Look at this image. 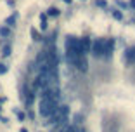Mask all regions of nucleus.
<instances>
[{"instance_id": "19", "label": "nucleus", "mask_w": 135, "mask_h": 132, "mask_svg": "<svg viewBox=\"0 0 135 132\" xmlns=\"http://www.w3.org/2000/svg\"><path fill=\"white\" fill-rule=\"evenodd\" d=\"M64 2H66V4H71V0H64Z\"/></svg>"}, {"instance_id": "1", "label": "nucleus", "mask_w": 135, "mask_h": 132, "mask_svg": "<svg viewBox=\"0 0 135 132\" xmlns=\"http://www.w3.org/2000/svg\"><path fill=\"white\" fill-rule=\"evenodd\" d=\"M57 108V103L56 101L49 99V97H42V101H40V115L45 116V118H49V116L54 113V110Z\"/></svg>"}, {"instance_id": "18", "label": "nucleus", "mask_w": 135, "mask_h": 132, "mask_svg": "<svg viewBox=\"0 0 135 132\" xmlns=\"http://www.w3.org/2000/svg\"><path fill=\"white\" fill-rule=\"evenodd\" d=\"M130 5H132V7L135 9V0H132V2H130Z\"/></svg>"}, {"instance_id": "7", "label": "nucleus", "mask_w": 135, "mask_h": 132, "mask_svg": "<svg viewBox=\"0 0 135 132\" xmlns=\"http://www.w3.org/2000/svg\"><path fill=\"white\" fill-rule=\"evenodd\" d=\"M33 99H35V96H33L31 90H26V92H24V101H26V104H31Z\"/></svg>"}, {"instance_id": "2", "label": "nucleus", "mask_w": 135, "mask_h": 132, "mask_svg": "<svg viewBox=\"0 0 135 132\" xmlns=\"http://www.w3.org/2000/svg\"><path fill=\"white\" fill-rule=\"evenodd\" d=\"M90 52H92L95 57H102V54H104V40H95V42H92Z\"/></svg>"}, {"instance_id": "10", "label": "nucleus", "mask_w": 135, "mask_h": 132, "mask_svg": "<svg viewBox=\"0 0 135 132\" xmlns=\"http://www.w3.org/2000/svg\"><path fill=\"white\" fill-rule=\"evenodd\" d=\"M5 23H7V26H14L16 24V16H9Z\"/></svg>"}, {"instance_id": "11", "label": "nucleus", "mask_w": 135, "mask_h": 132, "mask_svg": "<svg viewBox=\"0 0 135 132\" xmlns=\"http://www.w3.org/2000/svg\"><path fill=\"white\" fill-rule=\"evenodd\" d=\"M0 35H2V37H9V35H11V30L4 26V28H0Z\"/></svg>"}, {"instance_id": "5", "label": "nucleus", "mask_w": 135, "mask_h": 132, "mask_svg": "<svg viewBox=\"0 0 135 132\" xmlns=\"http://www.w3.org/2000/svg\"><path fill=\"white\" fill-rule=\"evenodd\" d=\"M125 61L128 64H135V47H128L125 51Z\"/></svg>"}, {"instance_id": "20", "label": "nucleus", "mask_w": 135, "mask_h": 132, "mask_svg": "<svg viewBox=\"0 0 135 132\" xmlns=\"http://www.w3.org/2000/svg\"><path fill=\"white\" fill-rule=\"evenodd\" d=\"M21 132H28V130H26V129H21Z\"/></svg>"}, {"instance_id": "17", "label": "nucleus", "mask_w": 135, "mask_h": 132, "mask_svg": "<svg viewBox=\"0 0 135 132\" xmlns=\"http://www.w3.org/2000/svg\"><path fill=\"white\" fill-rule=\"evenodd\" d=\"M17 118H19V120H23V118H24V113L19 111V113H17Z\"/></svg>"}, {"instance_id": "15", "label": "nucleus", "mask_w": 135, "mask_h": 132, "mask_svg": "<svg viewBox=\"0 0 135 132\" xmlns=\"http://www.w3.org/2000/svg\"><path fill=\"white\" fill-rule=\"evenodd\" d=\"M31 35H33V38H35V40H42V38H40V35L35 31V30H31Z\"/></svg>"}, {"instance_id": "8", "label": "nucleus", "mask_w": 135, "mask_h": 132, "mask_svg": "<svg viewBox=\"0 0 135 132\" xmlns=\"http://www.w3.org/2000/svg\"><path fill=\"white\" fill-rule=\"evenodd\" d=\"M40 21H42L40 28H42V30H47V14H42V16H40Z\"/></svg>"}, {"instance_id": "13", "label": "nucleus", "mask_w": 135, "mask_h": 132, "mask_svg": "<svg viewBox=\"0 0 135 132\" xmlns=\"http://www.w3.org/2000/svg\"><path fill=\"white\" fill-rule=\"evenodd\" d=\"M2 54H4V56H9V54H11V47H9V45H5V47L2 49Z\"/></svg>"}, {"instance_id": "6", "label": "nucleus", "mask_w": 135, "mask_h": 132, "mask_svg": "<svg viewBox=\"0 0 135 132\" xmlns=\"http://www.w3.org/2000/svg\"><path fill=\"white\" fill-rule=\"evenodd\" d=\"M80 45H81V51H83V54H87V52H90L92 40L88 38V37H83V38H80Z\"/></svg>"}, {"instance_id": "14", "label": "nucleus", "mask_w": 135, "mask_h": 132, "mask_svg": "<svg viewBox=\"0 0 135 132\" xmlns=\"http://www.w3.org/2000/svg\"><path fill=\"white\" fill-rule=\"evenodd\" d=\"M95 4H97V7H106V0H97V2H95Z\"/></svg>"}, {"instance_id": "4", "label": "nucleus", "mask_w": 135, "mask_h": 132, "mask_svg": "<svg viewBox=\"0 0 135 132\" xmlns=\"http://www.w3.org/2000/svg\"><path fill=\"white\" fill-rule=\"evenodd\" d=\"M113 49H114V42L113 40H104V54H102V57H111Z\"/></svg>"}, {"instance_id": "16", "label": "nucleus", "mask_w": 135, "mask_h": 132, "mask_svg": "<svg viewBox=\"0 0 135 132\" xmlns=\"http://www.w3.org/2000/svg\"><path fill=\"white\" fill-rule=\"evenodd\" d=\"M5 71H7V68H5L4 64H0V73H5Z\"/></svg>"}, {"instance_id": "3", "label": "nucleus", "mask_w": 135, "mask_h": 132, "mask_svg": "<svg viewBox=\"0 0 135 132\" xmlns=\"http://www.w3.org/2000/svg\"><path fill=\"white\" fill-rule=\"evenodd\" d=\"M75 66H76V68H78L81 73H87V70H88V61H87V57H85V54H80V56L76 57Z\"/></svg>"}, {"instance_id": "12", "label": "nucleus", "mask_w": 135, "mask_h": 132, "mask_svg": "<svg viewBox=\"0 0 135 132\" xmlns=\"http://www.w3.org/2000/svg\"><path fill=\"white\" fill-rule=\"evenodd\" d=\"M113 17H114V19H121V17H123V14H121L119 11H113Z\"/></svg>"}, {"instance_id": "9", "label": "nucleus", "mask_w": 135, "mask_h": 132, "mask_svg": "<svg viewBox=\"0 0 135 132\" xmlns=\"http://www.w3.org/2000/svg\"><path fill=\"white\" fill-rule=\"evenodd\" d=\"M47 14H49V16H54V17H56V16H59V9H56V7H50V9L47 11Z\"/></svg>"}]
</instances>
